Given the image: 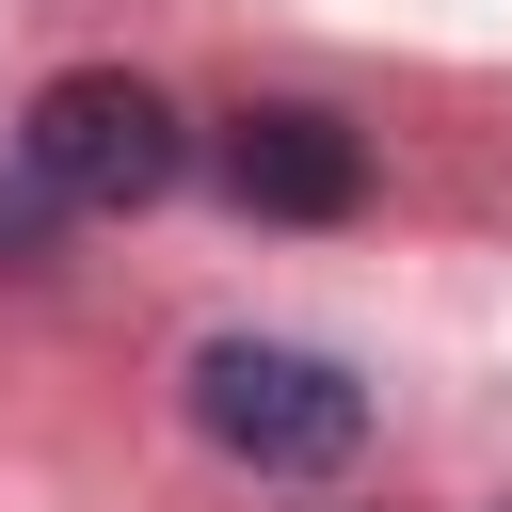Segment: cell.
<instances>
[{
	"label": "cell",
	"instance_id": "obj_1",
	"mask_svg": "<svg viewBox=\"0 0 512 512\" xmlns=\"http://www.w3.org/2000/svg\"><path fill=\"white\" fill-rule=\"evenodd\" d=\"M192 432L224 464H256V480H336L368 448V384L336 352H304V336H208L192 352Z\"/></svg>",
	"mask_w": 512,
	"mask_h": 512
},
{
	"label": "cell",
	"instance_id": "obj_2",
	"mask_svg": "<svg viewBox=\"0 0 512 512\" xmlns=\"http://www.w3.org/2000/svg\"><path fill=\"white\" fill-rule=\"evenodd\" d=\"M16 160H32V192H64V208H160V192L192 176V128H176L160 80H128V64H64V80L32 96Z\"/></svg>",
	"mask_w": 512,
	"mask_h": 512
},
{
	"label": "cell",
	"instance_id": "obj_3",
	"mask_svg": "<svg viewBox=\"0 0 512 512\" xmlns=\"http://www.w3.org/2000/svg\"><path fill=\"white\" fill-rule=\"evenodd\" d=\"M224 192L256 224H336L368 192V144L336 112H304V96H256V112H224Z\"/></svg>",
	"mask_w": 512,
	"mask_h": 512
}]
</instances>
